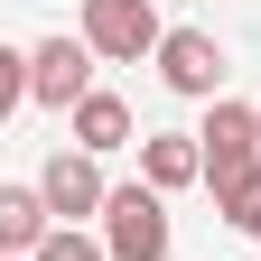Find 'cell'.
<instances>
[{
    "mask_svg": "<svg viewBox=\"0 0 261 261\" xmlns=\"http://www.w3.org/2000/svg\"><path fill=\"white\" fill-rule=\"evenodd\" d=\"M224 38L215 28H168L159 38V84L168 93H187V103H224Z\"/></svg>",
    "mask_w": 261,
    "mask_h": 261,
    "instance_id": "3",
    "label": "cell"
},
{
    "mask_svg": "<svg viewBox=\"0 0 261 261\" xmlns=\"http://www.w3.org/2000/svg\"><path fill=\"white\" fill-rule=\"evenodd\" d=\"M0 261H10V252H0Z\"/></svg>",
    "mask_w": 261,
    "mask_h": 261,
    "instance_id": "14",
    "label": "cell"
},
{
    "mask_svg": "<svg viewBox=\"0 0 261 261\" xmlns=\"http://www.w3.org/2000/svg\"><path fill=\"white\" fill-rule=\"evenodd\" d=\"M28 103V47H0V121Z\"/></svg>",
    "mask_w": 261,
    "mask_h": 261,
    "instance_id": "12",
    "label": "cell"
},
{
    "mask_svg": "<svg viewBox=\"0 0 261 261\" xmlns=\"http://www.w3.org/2000/svg\"><path fill=\"white\" fill-rule=\"evenodd\" d=\"M28 261H112V252H103V233H84V224H56Z\"/></svg>",
    "mask_w": 261,
    "mask_h": 261,
    "instance_id": "11",
    "label": "cell"
},
{
    "mask_svg": "<svg viewBox=\"0 0 261 261\" xmlns=\"http://www.w3.org/2000/svg\"><path fill=\"white\" fill-rule=\"evenodd\" d=\"M103 252L112 261H168L177 252V233H168V196L159 187H112V205H103Z\"/></svg>",
    "mask_w": 261,
    "mask_h": 261,
    "instance_id": "1",
    "label": "cell"
},
{
    "mask_svg": "<svg viewBox=\"0 0 261 261\" xmlns=\"http://www.w3.org/2000/svg\"><path fill=\"white\" fill-rule=\"evenodd\" d=\"M47 233H56L47 196H38V187H0V252H10V261H28Z\"/></svg>",
    "mask_w": 261,
    "mask_h": 261,
    "instance_id": "9",
    "label": "cell"
},
{
    "mask_svg": "<svg viewBox=\"0 0 261 261\" xmlns=\"http://www.w3.org/2000/svg\"><path fill=\"white\" fill-rule=\"evenodd\" d=\"M65 149H84V159H112V149H140V140H130V103L93 84L84 103L65 112Z\"/></svg>",
    "mask_w": 261,
    "mask_h": 261,
    "instance_id": "7",
    "label": "cell"
},
{
    "mask_svg": "<svg viewBox=\"0 0 261 261\" xmlns=\"http://www.w3.org/2000/svg\"><path fill=\"white\" fill-rule=\"evenodd\" d=\"M38 196H47V215L56 224H103V205H112V177H103V159H84V149H56L47 168H38Z\"/></svg>",
    "mask_w": 261,
    "mask_h": 261,
    "instance_id": "6",
    "label": "cell"
},
{
    "mask_svg": "<svg viewBox=\"0 0 261 261\" xmlns=\"http://www.w3.org/2000/svg\"><path fill=\"white\" fill-rule=\"evenodd\" d=\"M252 121H261V103H252Z\"/></svg>",
    "mask_w": 261,
    "mask_h": 261,
    "instance_id": "13",
    "label": "cell"
},
{
    "mask_svg": "<svg viewBox=\"0 0 261 261\" xmlns=\"http://www.w3.org/2000/svg\"><path fill=\"white\" fill-rule=\"evenodd\" d=\"M75 38L103 56V65H140V56H159L168 28H159L149 0H84V28H75Z\"/></svg>",
    "mask_w": 261,
    "mask_h": 261,
    "instance_id": "2",
    "label": "cell"
},
{
    "mask_svg": "<svg viewBox=\"0 0 261 261\" xmlns=\"http://www.w3.org/2000/svg\"><path fill=\"white\" fill-rule=\"evenodd\" d=\"M196 149H205V187H233L261 168V121L252 103H205V130H196Z\"/></svg>",
    "mask_w": 261,
    "mask_h": 261,
    "instance_id": "5",
    "label": "cell"
},
{
    "mask_svg": "<svg viewBox=\"0 0 261 261\" xmlns=\"http://www.w3.org/2000/svg\"><path fill=\"white\" fill-rule=\"evenodd\" d=\"M140 187H159V196L205 187V149H196V130H140Z\"/></svg>",
    "mask_w": 261,
    "mask_h": 261,
    "instance_id": "8",
    "label": "cell"
},
{
    "mask_svg": "<svg viewBox=\"0 0 261 261\" xmlns=\"http://www.w3.org/2000/svg\"><path fill=\"white\" fill-rule=\"evenodd\" d=\"M215 215L233 224V233H252V243H261V168H252V177H233V187H215Z\"/></svg>",
    "mask_w": 261,
    "mask_h": 261,
    "instance_id": "10",
    "label": "cell"
},
{
    "mask_svg": "<svg viewBox=\"0 0 261 261\" xmlns=\"http://www.w3.org/2000/svg\"><path fill=\"white\" fill-rule=\"evenodd\" d=\"M93 65H103V56H93L84 38H65V28H56V38H38V47H28V103L75 112L84 93H93Z\"/></svg>",
    "mask_w": 261,
    "mask_h": 261,
    "instance_id": "4",
    "label": "cell"
}]
</instances>
